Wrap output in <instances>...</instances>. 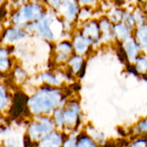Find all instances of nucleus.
Wrapping results in <instances>:
<instances>
[{"mask_svg":"<svg viewBox=\"0 0 147 147\" xmlns=\"http://www.w3.org/2000/svg\"><path fill=\"white\" fill-rule=\"evenodd\" d=\"M55 120L57 121V123H58L59 125H63V113L61 112L60 110H57V111L55 112Z\"/></svg>","mask_w":147,"mask_h":147,"instance_id":"18","label":"nucleus"},{"mask_svg":"<svg viewBox=\"0 0 147 147\" xmlns=\"http://www.w3.org/2000/svg\"><path fill=\"white\" fill-rule=\"evenodd\" d=\"M53 125L49 119L43 118L38 122L34 123L29 129V133L31 137L34 139H40L45 137L52 130Z\"/></svg>","mask_w":147,"mask_h":147,"instance_id":"3","label":"nucleus"},{"mask_svg":"<svg viewBox=\"0 0 147 147\" xmlns=\"http://www.w3.org/2000/svg\"><path fill=\"white\" fill-rule=\"evenodd\" d=\"M61 136L57 133H52L43 138L39 147H59L61 144Z\"/></svg>","mask_w":147,"mask_h":147,"instance_id":"5","label":"nucleus"},{"mask_svg":"<svg viewBox=\"0 0 147 147\" xmlns=\"http://www.w3.org/2000/svg\"><path fill=\"white\" fill-rule=\"evenodd\" d=\"M41 11V7L37 4L26 5L15 14L13 18L14 22L17 24H24L28 21L40 18Z\"/></svg>","mask_w":147,"mask_h":147,"instance_id":"2","label":"nucleus"},{"mask_svg":"<svg viewBox=\"0 0 147 147\" xmlns=\"http://www.w3.org/2000/svg\"><path fill=\"white\" fill-rule=\"evenodd\" d=\"M42 78L45 81L47 82L50 84L52 85H57L58 84V81L55 79V78L54 76H53L52 75L50 74H44L42 76Z\"/></svg>","mask_w":147,"mask_h":147,"instance_id":"17","label":"nucleus"},{"mask_svg":"<svg viewBox=\"0 0 147 147\" xmlns=\"http://www.w3.org/2000/svg\"><path fill=\"white\" fill-rule=\"evenodd\" d=\"M76 146V139H70L65 144L64 147H75Z\"/></svg>","mask_w":147,"mask_h":147,"instance_id":"19","label":"nucleus"},{"mask_svg":"<svg viewBox=\"0 0 147 147\" xmlns=\"http://www.w3.org/2000/svg\"><path fill=\"white\" fill-rule=\"evenodd\" d=\"M64 7V12L65 13L66 17L68 19L74 18L76 16V12H77V7L75 5L73 2H65V5L63 6Z\"/></svg>","mask_w":147,"mask_h":147,"instance_id":"11","label":"nucleus"},{"mask_svg":"<svg viewBox=\"0 0 147 147\" xmlns=\"http://www.w3.org/2000/svg\"><path fill=\"white\" fill-rule=\"evenodd\" d=\"M9 67L8 52L6 49L0 47V71L4 72Z\"/></svg>","mask_w":147,"mask_h":147,"instance_id":"10","label":"nucleus"},{"mask_svg":"<svg viewBox=\"0 0 147 147\" xmlns=\"http://www.w3.org/2000/svg\"><path fill=\"white\" fill-rule=\"evenodd\" d=\"M90 42L82 36H78L74 40V47L78 53H83Z\"/></svg>","mask_w":147,"mask_h":147,"instance_id":"8","label":"nucleus"},{"mask_svg":"<svg viewBox=\"0 0 147 147\" xmlns=\"http://www.w3.org/2000/svg\"><path fill=\"white\" fill-rule=\"evenodd\" d=\"M8 102L5 88L0 85V111L5 109Z\"/></svg>","mask_w":147,"mask_h":147,"instance_id":"13","label":"nucleus"},{"mask_svg":"<svg viewBox=\"0 0 147 147\" xmlns=\"http://www.w3.org/2000/svg\"><path fill=\"white\" fill-rule=\"evenodd\" d=\"M36 29L40 34L48 40L53 38V33L50 27V20L47 17H42L36 24Z\"/></svg>","mask_w":147,"mask_h":147,"instance_id":"4","label":"nucleus"},{"mask_svg":"<svg viewBox=\"0 0 147 147\" xmlns=\"http://www.w3.org/2000/svg\"><path fill=\"white\" fill-rule=\"evenodd\" d=\"M76 147H96V145L88 138H83L78 142Z\"/></svg>","mask_w":147,"mask_h":147,"instance_id":"15","label":"nucleus"},{"mask_svg":"<svg viewBox=\"0 0 147 147\" xmlns=\"http://www.w3.org/2000/svg\"><path fill=\"white\" fill-rule=\"evenodd\" d=\"M115 32L116 34L119 36V37H125L126 34V30L123 25L121 24H119L115 27Z\"/></svg>","mask_w":147,"mask_h":147,"instance_id":"16","label":"nucleus"},{"mask_svg":"<svg viewBox=\"0 0 147 147\" xmlns=\"http://www.w3.org/2000/svg\"><path fill=\"white\" fill-rule=\"evenodd\" d=\"M82 61H83V60H82L81 57H75L70 60V65L73 66V70H74L75 72L78 71L79 69L80 68V66H81L82 65Z\"/></svg>","mask_w":147,"mask_h":147,"instance_id":"14","label":"nucleus"},{"mask_svg":"<svg viewBox=\"0 0 147 147\" xmlns=\"http://www.w3.org/2000/svg\"><path fill=\"white\" fill-rule=\"evenodd\" d=\"M59 55L58 57H61V60H65L67 59V55L71 50V47L67 43H62L57 47Z\"/></svg>","mask_w":147,"mask_h":147,"instance_id":"12","label":"nucleus"},{"mask_svg":"<svg viewBox=\"0 0 147 147\" xmlns=\"http://www.w3.org/2000/svg\"><path fill=\"white\" fill-rule=\"evenodd\" d=\"M25 36V33L19 29H9L4 34V40L7 42H14L22 39Z\"/></svg>","mask_w":147,"mask_h":147,"instance_id":"7","label":"nucleus"},{"mask_svg":"<svg viewBox=\"0 0 147 147\" xmlns=\"http://www.w3.org/2000/svg\"><path fill=\"white\" fill-rule=\"evenodd\" d=\"M61 99L60 93L56 90L43 89L30 100V106L34 113L50 111L59 104Z\"/></svg>","mask_w":147,"mask_h":147,"instance_id":"1","label":"nucleus"},{"mask_svg":"<svg viewBox=\"0 0 147 147\" xmlns=\"http://www.w3.org/2000/svg\"><path fill=\"white\" fill-rule=\"evenodd\" d=\"M98 35V30L96 24L91 23L88 26L85 28L84 30V36L85 38L90 42V40H93L96 39Z\"/></svg>","mask_w":147,"mask_h":147,"instance_id":"9","label":"nucleus"},{"mask_svg":"<svg viewBox=\"0 0 147 147\" xmlns=\"http://www.w3.org/2000/svg\"><path fill=\"white\" fill-rule=\"evenodd\" d=\"M78 111V109L77 106L66 110L64 113H63V123H65L67 126L74 125L77 121Z\"/></svg>","mask_w":147,"mask_h":147,"instance_id":"6","label":"nucleus"}]
</instances>
